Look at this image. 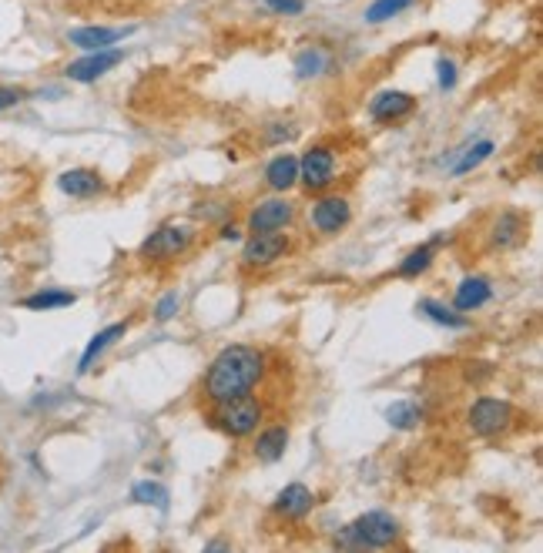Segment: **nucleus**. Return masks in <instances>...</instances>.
Wrapping results in <instances>:
<instances>
[{"label":"nucleus","instance_id":"nucleus-1","mask_svg":"<svg viewBox=\"0 0 543 553\" xmlns=\"http://www.w3.org/2000/svg\"><path fill=\"white\" fill-rule=\"evenodd\" d=\"M265 369H269V359H265L262 349L235 342V346H225L218 352L212 366L205 369L202 393L212 406L225 403V399L255 393V386L265 379Z\"/></svg>","mask_w":543,"mask_h":553},{"label":"nucleus","instance_id":"nucleus-2","mask_svg":"<svg viewBox=\"0 0 543 553\" xmlns=\"http://www.w3.org/2000/svg\"><path fill=\"white\" fill-rule=\"evenodd\" d=\"M399 540V520L386 510H369L359 520L346 523L336 537V547L346 550H383Z\"/></svg>","mask_w":543,"mask_h":553},{"label":"nucleus","instance_id":"nucleus-3","mask_svg":"<svg viewBox=\"0 0 543 553\" xmlns=\"http://www.w3.org/2000/svg\"><path fill=\"white\" fill-rule=\"evenodd\" d=\"M262 413L265 409L259 399L252 393H245V396L225 399V403H215L212 423L222 429L225 436H232V440H245V436H252L255 429H259Z\"/></svg>","mask_w":543,"mask_h":553},{"label":"nucleus","instance_id":"nucleus-4","mask_svg":"<svg viewBox=\"0 0 543 553\" xmlns=\"http://www.w3.org/2000/svg\"><path fill=\"white\" fill-rule=\"evenodd\" d=\"M195 238H198V232L192 225L165 222V225H158L145 242H141L138 255L145 262H171V259H181V255L192 249Z\"/></svg>","mask_w":543,"mask_h":553},{"label":"nucleus","instance_id":"nucleus-5","mask_svg":"<svg viewBox=\"0 0 543 553\" xmlns=\"http://www.w3.org/2000/svg\"><path fill=\"white\" fill-rule=\"evenodd\" d=\"M339 171V155L332 145H312L299 155V185L306 192H329Z\"/></svg>","mask_w":543,"mask_h":553},{"label":"nucleus","instance_id":"nucleus-6","mask_svg":"<svg viewBox=\"0 0 543 553\" xmlns=\"http://www.w3.org/2000/svg\"><path fill=\"white\" fill-rule=\"evenodd\" d=\"M510 423H513V403H510V399H500V396L473 399L470 413H466V426H470V433L483 436V440L507 433Z\"/></svg>","mask_w":543,"mask_h":553},{"label":"nucleus","instance_id":"nucleus-7","mask_svg":"<svg viewBox=\"0 0 543 553\" xmlns=\"http://www.w3.org/2000/svg\"><path fill=\"white\" fill-rule=\"evenodd\" d=\"M125 47H101V51H84L78 61H71L64 74H68V81H78V84H94L101 81L104 74H111L118 68L121 61H125Z\"/></svg>","mask_w":543,"mask_h":553},{"label":"nucleus","instance_id":"nucleus-8","mask_svg":"<svg viewBox=\"0 0 543 553\" xmlns=\"http://www.w3.org/2000/svg\"><path fill=\"white\" fill-rule=\"evenodd\" d=\"M352 222V202L346 195H326L322 192L309 208V225L319 235H339L342 228H349Z\"/></svg>","mask_w":543,"mask_h":553},{"label":"nucleus","instance_id":"nucleus-9","mask_svg":"<svg viewBox=\"0 0 543 553\" xmlns=\"http://www.w3.org/2000/svg\"><path fill=\"white\" fill-rule=\"evenodd\" d=\"M292 249L289 235L282 232H252L249 242L242 245V265L245 269H269Z\"/></svg>","mask_w":543,"mask_h":553},{"label":"nucleus","instance_id":"nucleus-10","mask_svg":"<svg viewBox=\"0 0 543 553\" xmlns=\"http://www.w3.org/2000/svg\"><path fill=\"white\" fill-rule=\"evenodd\" d=\"M295 222V205L289 198H262L249 212V232H285Z\"/></svg>","mask_w":543,"mask_h":553},{"label":"nucleus","instance_id":"nucleus-11","mask_svg":"<svg viewBox=\"0 0 543 553\" xmlns=\"http://www.w3.org/2000/svg\"><path fill=\"white\" fill-rule=\"evenodd\" d=\"M128 34H135V27H104V24H81L68 31V44L78 51H101V47H114L125 41Z\"/></svg>","mask_w":543,"mask_h":553},{"label":"nucleus","instance_id":"nucleus-12","mask_svg":"<svg viewBox=\"0 0 543 553\" xmlns=\"http://www.w3.org/2000/svg\"><path fill=\"white\" fill-rule=\"evenodd\" d=\"M312 507H316V493H312L306 483H289L285 490H279V497L272 500V513L289 523L306 520Z\"/></svg>","mask_w":543,"mask_h":553},{"label":"nucleus","instance_id":"nucleus-13","mask_svg":"<svg viewBox=\"0 0 543 553\" xmlns=\"http://www.w3.org/2000/svg\"><path fill=\"white\" fill-rule=\"evenodd\" d=\"M527 215L517 212V208H503V212L493 218V225H490V245L493 249H517V245L527 238Z\"/></svg>","mask_w":543,"mask_h":553},{"label":"nucleus","instance_id":"nucleus-14","mask_svg":"<svg viewBox=\"0 0 543 553\" xmlns=\"http://www.w3.org/2000/svg\"><path fill=\"white\" fill-rule=\"evenodd\" d=\"M416 98L409 91H379L373 101H369V118L376 125H393V121H403L406 114H413Z\"/></svg>","mask_w":543,"mask_h":553},{"label":"nucleus","instance_id":"nucleus-15","mask_svg":"<svg viewBox=\"0 0 543 553\" xmlns=\"http://www.w3.org/2000/svg\"><path fill=\"white\" fill-rule=\"evenodd\" d=\"M490 299H493V282L487 275H466V279H460V285L453 289V309L463 312V316L483 309Z\"/></svg>","mask_w":543,"mask_h":553},{"label":"nucleus","instance_id":"nucleus-16","mask_svg":"<svg viewBox=\"0 0 543 553\" xmlns=\"http://www.w3.org/2000/svg\"><path fill=\"white\" fill-rule=\"evenodd\" d=\"M57 188L68 198H94L104 192V178L94 168H68L57 175Z\"/></svg>","mask_w":543,"mask_h":553},{"label":"nucleus","instance_id":"nucleus-17","mask_svg":"<svg viewBox=\"0 0 543 553\" xmlns=\"http://www.w3.org/2000/svg\"><path fill=\"white\" fill-rule=\"evenodd\" d=\"M125 332H128V322H111V326H104L101 332H94L91 342H88V346H84V352H81V359H78V373H81V376L91 373L94 362H98V359L104 356V352H108L118 339H125Z\"/></svg>","mask_w":543,"mask_h":553},{"label":"nucleus","instance_id":"nucleus-18","mask_svg":"<svg viewBox=\"0 0 543 553\" xmlns=\"http://www.w3.org/2000/svg\"><path fill=\"white\" fill-rule=\"evenodd\" d=\"M443 242H446V235H436L433 242L416 245V249L409 252L406 259L396 265V275H399V279H419L423 272H430V265L436 262V252H440Z\"/></svg>","mask_w":543,"mask_h":553},{"label":"nucleus","instance_id":"nucleus-19","mask_svg":"<svg viewBox=\"0 0 543 553\" xmlns=\"http://www.w3.org/2000/svg\"><path fill=\"white\" fill-rule=\"evenodd\" d=\"M285 450H289V426L275 423V426H265L262 433L255 436V460L279 463Z\"/></svg>","mask_w":543,"mask_h":553},{"label":"nucleus","instance_id":"nucleus-20","mask_svg":"<svg viewBox=\"0 0 543 553\" xmlns=\"http://www.w3.org/2000/svg\"><path fill=\"white\" fill-rule=\"evenodd\" d=\"M265 185H269L272 192H289V188L299 185V158L275 155L269 165H265Z\"/></svg>","mask_w":543,"mask_h":553},{"label":"nucleus","instance_id":"nucleus-21","mask_svg":"<svg viewBox=\"0 0 543 553\" xmlns=\"http://www.w3.org/2000/svg\"><path fill=\"white\" fill-rule=\"evenodd\" d=\"M78 302V295L71 289H37L21 299V309L27 312H54V309H71Z\"/></svg>","mask_w":543,"mask_h":553},{"label":"nucleus","instance_id":"nucleus-22","mask_svg":"<svg viewBox=\"0 0 543 553\" xmlns=\"http://www.w3.org/2000/svg\"><path fill=\"white\" fill-rule=\"evenodd\" d=\"M419 316H426L436 326H446V329H470V316H463V312H456L453 305H446L440 299L419 302Z\"/></svg>","mask_w":543,"mask_h":553},{"label":"nucleus","instance_id":"nucleus-23","mask_svg":"<svg viewBox=\"0 0 543 553\" xmlns=\"http://www.w3.org/2000/svg\"><path fill=\"white\" fill-rule=\"evenodd\" d=\"M493 151H497V141H490V138H483V141H473V145L466 148L463 155L453 161L450 175H456V178L470 175L473 168H480L483 161H490V158H493Z\"/></svg>","mask_w":543,"mask_h":553},{"label":"nucleus","instance_id":"nucleus-24","mask_svg":"<svg viewBox=\"0 0 543 553\" xmlns=\"http://www.w3.org/2000/svg\"><path fill=\"white\" fill-rule=\"evenodd\" d=\"M329 71V54L322 51V47L316 44H309V47H302L299 57H295V74H299L302 81H309V78H322V74Z\"/></svg>","mask_w":543,"mask_h":553},{"label":"nucleus","instance_id":"nucleus-25","mask_svg":"<svg viewBox=\"0 0 543 553\" xmlns=\"http://www.w3.org/2000/svg\"><path fill=\"white\" fill-rule=\"evenodd\" d=\"M416 0H373V4L366 7V14H362V21L366 24H386V21H396L399 14H406L409 7H413Z\"/></svg>","mask_w":543,"mask_h":553},{"label":"nucleus","instance_id":"nucleus-26","mask_svg":"<svg viewBox=\"0 0 543 553\" xmlns=\"http://www.w3.org/2000/svg\"><path fill=\"white\" fill-rule=\"evenodd\" d=\"M386 419L393 429H416L423 423V409H419L413 399H396V403L386 409Z\"/></svg>","mask_w":543,"mask_h":553},{"label":"nucleus","instance_id":"nucleus-27","mask_svg":"<svg viewBox=\"0 0 543 553\" xmlns=\"http://www.w3.org/2000/svg\"><path fill=\"white\" fill-rule=\"evenodd\" d=\"M131 500L141 503V507H158L165 510L168 507V490L161 486L158 480H141L131 486Z\"/></svg>","mask_w":543,"mask_h":553},{"label":"nucleus","instance_id":"nucleus-28","mask_svg":"<svg viewBox=\"0 0 543 553\" xmlns=\"http://www.w3.org/2000/svg\"><path fill=\"white\" fill-rule=\"evenodd\" d=\"M436 81H440L443 91H453L456 88L460 74H456V61H453V57H440V61H436Z\"/></svg>","mask_w":543,"mask_h":553},{"label":"nucleus","instance_id":"nucleus-29","mask_svg":"<svg viewBox=\"0 0 543 553\" xmlns=\"http://www.w3.org/2000/svg\"><path fill=\"white\" fill-rule=\"evenodd\" d=\"M178 309H181V299H178V292H168V295H161V299L155 302V319L158 322H171L178 316Z\"/></svg>","mask_w":543,"mask_h":553},{"label":"nucleus","instance_id":"nucleus-30","mask_svg":"<svg viewBox=\"0 0 543 553\" xmlns=\"http://www.w3.org/2000/svg\"><path fill=\"white\" fill-rule=\"evenodd\" d=\"M272 14H282V17H299L306 14V0H262Z\"/></svg>","mask_w":543,"mask_h":553},{"label":"nucleus","instance_id":"nucleus-31","mask_svg":"<svg viewBox=\"0 0 543 553\" xmlns=\"http://www.w3.org/2000/svg\"><path fill=\"white\" fill-rule=\"evenodd\" d=\"M21 101H27V91H24V88H11V84H0V111H11V108H17Z\"/></svg>","mask_w":543,"mask_h":553},{"label":"nucleus","instance_id":"nucleus-32","mask_svg":"<svg viewBox=\"0 0 543 553\" xmlns=\"http://www.w3.org/2000/svg\"><path fill=\"white\" fill-rule=\"evenodd\" d=\"M218 238H222V242H238V238H242V228H238V225H222V235H218Z\"/></svg>","mask_w":543,"mask_h":553},{"label":"nucleus","instance_id":"nucleus-33","mask_svg":"<svg viewBox=\"0 0 543 553\" xmlns=\"http://www.w3.org/2000/svg\"><path fill=\"white\" fill-rule=\"evenodd\" d=\"M205 550H228V543H222V540H215V543H208Z\"/></svg>","mask_w":543,"mask_h":553}]
</instances>
